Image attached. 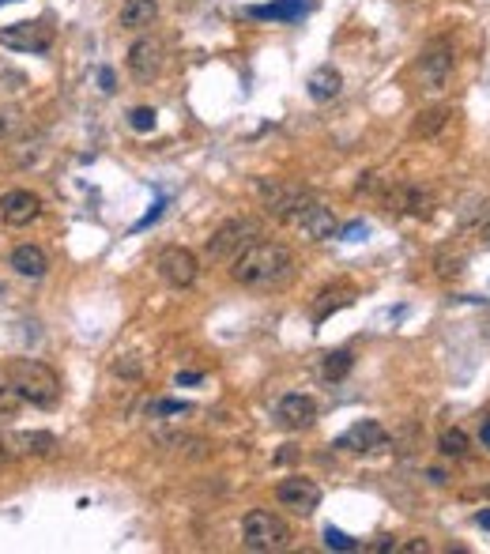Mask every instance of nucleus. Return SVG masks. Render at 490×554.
I'll use <instances>...</instances> for the list:
<instances>
[{
	"label": "nucleus",
	"mask_w": 490,
	"mask_h": 554,
	"mask_svg": "<svg viewBox=\"0 0 490 554\" xmlns=\"http://www.w3.org/2000/svg\"><path fill=\"white\" fill-rule=\"evenodd\" d=\"M261 204L268 215H276L279 223L295 227L298 234H305L310 242H329V238L340 234L336 215L321 204L317 196H310L305 189H295V185H279V181H261L257 185Z\"/></svg>",
	"instance_id": "1"
},
{
	"label": "nucleus",
	"mask_w": 490,
	"mask_h": 554,
	"mask_svg": "<svg viewBox=\"0 0 490 554\" xmlns=\"http://www.w3.org/2000/svg\"><path fill=\"white\" fill-rule=\"evenodd\" d=\"M295 275V253L283 242H249L230 261V280L249 290H279Z\"/></svg>",
	"instance_id": "2"
},
{
	"label": "nucleus",
	"mask_w": 490,
	"mask_h": 554,
	"mask_svg": "<svg viewBox=\"0 0 490 554\" xmlns=\"http://www.w3.org/2000/svg\"><path fill=\"white\" fill-rule=\"evenodd\" d=\"M4 374L12 381L15 396H20L23 403H30V408H57L61 403V377L57 369L39 362V359H8L4 362Z\"/></svg>",
	"instance_id": "3"
},
{
	"label": "nucleus",
	"mask_w": 490,
	"mask_h": 554,
	"mask_svg": "<svg viewBox=\"0 0 490 554\" xmlns=\"http://www.w3.org/2000/svg\"><path fill=\"white\" fill-rule=\"evenodd\" d=\"M242 547L245 550H287L290 547V528L283 516H276L271 509H249L242 516Z\"/></svg>",
	"instance_id": "4"
},
{
	"label": "nucleus",
	"mask_w": 490,
	"mask_h": 554,
	"mask_svg": "<svg viewBox=\"0 0 490 554\" xmlns=\"http://www.w3.org/2000/svg\"><path fill=\"white\" fill-rule=\"evenodd\" d=\"M261 238V223H253V219H230L208 238L204 246V256L208 261H234L249 242H257Z\"/></svg>",
	"instance_id": "5"
},
{
	"label": "nucleus",
	"mask_w": 490,
	"mask_h": 554,
	"mask_svg": "<svg viewBox=\"0 0 490 554\" xmlns=\"http://www.w3.org/2000/svg\"><path fill=\"white\" fill-rule=\"evenodd\" d=\"M452 68H457V57H452V46L445 39L430 42L419 53V65H415V72H419V83H423V91H430V95H442V91L449 87Z\"/></svg>",
	"instance_id": "6"
},
{
	"label": "nucleus",
	"mask_w": 490,
	"mask_h": 554,
	"mask_svg": "<svg viewBox=\"0 0 490 554\" xmlns=\"http://www.w3.org/2000/svg\"><path fill=\"white\" fill-rule=\"evenodd\" d=\"M155 268H159V275H162V283L174 287V290H189V287L196 283V275H201V261H196V253L185 249V246H167V249H159Z\"/></svg>",
	"instance_id": "7"
},
{
	"label": "nucleus",
	"mask_w": 490,
	"mask_h": 554,
	"mask_svg": "<svg viewBox=\"0 0 490 554\" xmlns=\"http://www.w3.org/2000/svg\"><path fill=\"white\" fill-rule=\"evenodd\" d=\"M276 502L290 513H298V516H314L317 506H321V487L305 475H287L276 487Z\"/></svg>",
	"instance_id": "8"
},
{
	"label": "nucleus",
	"mask_w": 490,
	"mask_h": 554,
	"mask_svg": "<svg viewBox=\"0 0 490 554\" xmlns=\"http://www.w3.org/2000/svg\"><path fill=\"white\" fill-rule=\"evenodd\" d=\"M0 46L15 49V53H49L53 49V27L42 23V20L0 27Z\"/></svg>",
	"instance_id": "9"
},
{
	"label": "nucleus",
	"mask_w": 490,
	"mask_h": 554,
	"mask_svg": "<svg viewBox=\"0 0 490 554\" xmlns=\"http://www.w3.org/2000/svg\"><path fill=\"white\" fill-rule=\"evenodd\" d=\"M0 219H4V227L23 230V227L42 219V200L30 189H8L4 196H0Z\"/></svg>",
	"instance_id": "10"
},
{
	"label": "nucleus",
	"mask_w": 490,
	"mask_h": 554,
	"mask_svg": "<svg viewBox=\"0 0 490 554\" xmlns=\"http://www.w3.org/2000/svg\"><path fill=\"white\" fill-rule=\"evenodd\" d=\"M389 430L381 427V422L374 419H362L355 422V427L340 437V449H348V453H385L389 449Z\"/></svg>",
	"instance_id": "11"
},
{
	"label": "nucleus",
	"mask_w": 490,
	"mask_h": 554,
	"mask_svg": "<svg viewBox=\"0 0 490 554\" xmlns=\"http://www.w3.org/2000/svg\"><path fill=\"white\" fill-rule=\"evenodd\" d=\"M129 72L136 83H151L162 72V42L159 39H136L129 46Z\"/></svg>",
	"instance_id": "12"
},
{
	"label": "nucleus",
	"mask_w": 490,
	"mask_h": 554,
	"mask_svg": "<svg viewBox=\"0 0 490 554\" xmlns=\"http://www.w3.org/2000/svg\"><path fill=\"white\" fill-rule=\"evenodd\" d=\"M276 419H279V427H287V430L314 427V422H317V400L305 396V393H287L276 403Z\"/></svg>",
	"instance_id": "13"
},
{
	"label": "nucleus",
	"mask_w": 490,
	"mask_h": 554,
	"mask_svg": "<svg viewBox=\"0 0 490 554\" xmlns=\"http://www.w3.org/2000/svg\"><path fill=\"white\" fill-rule=\"evenodd\" d=\"M385 204H389V212H404L411 219H430L434 196L423 193V189H415V185H396V189L385 196Z\"/></svg>",
	"instance_id": "14"
},
{
	"label": "nucleus",
	"mask_w": 490,
	"mask_h": 554,
	"mask_svg": "<svg viewBox=\"0 0 490 554\" xmlns=\"http://www.w3.org/2000/svg\"><path fill=\"white\" fill-rule=\"evenodd\" d=\"M8 446H12V456L42 460V456L57 453V437L49 430H15V434H8Z\"/></svg>",
	"instance_id": "15"
},
{
	"label": "nucleus",
	"mask_w": 490,
	"mask_h": 554,
	"mask_svg": "<svg viewBox=\"0 0 490 554\" xmlns=\"http://www.w3.org/2000/svg\"><path fill=\"white\" fill-rule=\"evenodd\" d=\"M8 264H12L15 275H23V280H42V275L49 272V256H46L42 246L23 242V246H15V249H12Z\"/></svg>",
	"instance_id": "16"
},
{
	"label": "nucleus",
	"mask_w": 490,
	"mask_h": 554,
	"mask_svg": "<svg viewBox=\"0 0 490 554\" xmlns=\"http://www.w3.org/2000/svg\"><path fill=\"white\" fill-rule=\"evenodd\" d=\"M351 302H355V287H351V283H332V287H324V290L317 294V299H314V309H310V313H314V321H317V325H324L336 309L351 306Z\"/></svg>",
	"instance_id": "17"
},
{
	"label": "nucleus",
	"mask_w": 490,
	"mask_h": 554,
	"mask_svg": "<svg viewBox=\"0 0 490 554\" xmlns=\"http://www.w3.org/2000/svg\"><path fill=\"white\" fill-rule=\"evenodd\" d=\"M155 20H159V0H125L121 15H117V23L125 30H143V27H151Z\"/></svg>",
	"instance_id": "18"
},
{
	"label": "nucleus",
	"mask_w": 490,
	"mask_h": 554,
	"mask_svg": "<svg viewBox=\"0 0 490 554\" xmlns=\"http://www.w3.org/2000/svg\"><path fill=\"white\" fill-rule=\"evenodd\" d=\"M305 87H310V99L314 102H332V99H340V91H343V76H340L332 65H321Z\"/></svg>",
	"instance_id": "19"
},
{
	"label": "nucleus",
	"mask_w": 490,
	"mask_h": 554,
	"mask_svg": "<svg viewBox=\"0 0 490 554\" xmlns=\"http://www.w3.org/2000/svg\"><path fill=\"white\" fill-rule=\"evenodd\" d=\"M310 8V0H276V4H257V8H249L253 20H279V23H290V20H298V15Z\"/></svg>",
	"instance_id": "20"
},
{
	"label": "nucleus",
	"mask_w": 490,
	"mask_h": 554,
	"mask_svg": "<svg viewBox=\"0 0 490 554\" xmlns=\"http://www.w3.org/2000/svg\"><path fill=\"white\" fill-rule=\"evenodd\" d=\"M351 366H355L351 351H329V355L321 359V377L324 381H343L351 374Z\"/></svg>",
	"instance_id": "21"
},
{
	"label": "nucleus",
	"mask_w": 490,
	"mask_h": 554,
	"mask_svg": "<svg viewBox=\"0 0 490 554\" xmlns=\"http://www.w3.org/2000/svg\"><path fill=\"white\" fill-rule=\"evenodd\" d=\"M449 121V109H423L419 121H415V136H438Z\"/></svg>",
	"instance_id": "22"
},
{
	"label": "nucleus",
	"mask_w": 490,
	"mask_h": 554,
	"mask_svg": "<svg viewBox=\"0 0 490 554\" xmlns=\"http://www.w3.org/2000/svg\"><path fill=\"white\" fill-rule=\"evenodd\" d=\"M438 449H442V456H452V460H460L464 453H468V434L464 430H445L442 437H438Z\"/></svg>",
	"instance_id": "23"
},
{
	"label": "nucleus",
	"mask_w": 490,
	"mask_h": 554,
	"mask_svg": "<svg viewBox=\"0 0 490 554\" xmlns=\"http://www.w3.org/2000/svg\"><path fill=\"white\" fill-rule=\"evenodd\" d=\"M20 396H15V389H12V381H8V374H4V366H0V415H12L15 408H20Z\"/></svg>",
	"instance_id": "24"
},
{
	"label": "nucleus",
	"mask_w": 490,
	"mask_h": 554,
	"mask_svg": "<svg viewBox=\"0 0 490 554\" xmlns=\"http://www.w3.org/2000/svg\"><path fill=\"white\" fill-rule=\"evenodd\" d=\"M155 117H159V114H155L151 106H136L133 114H129V125L136 128V133H151V128H155Z\"/></svg>",
	"instance_id": "25"
},
{
	"label": "nucleus",
	"mask_w": 490,
	"mask_h": 554,
	"mask_svg": "<svg viewBox=\"0 0 490 554\" xmlns=\"http://www.w3.org/2000/svg\"><path fill=\"white\" fill-rule=\"evenodd\" d=\"M324 547H336V550H358V543L351 540L348 532H340V528H324Z\"/></svg>",
	"instance_id": "26"
},
{
	"label": "nucleus",
	"mask_w": 490,
	"mask_h": 554,
	"mask_svg": "<svg viewBox=\"0 0 490 554\" xmlns=\"http://www.w3.org/2000/svg\"><path fill=\"white\" fill-rule=\"evenodd\" d=\"M15 125H20V114L15 109H0V140H8L15 133Z\"/></svg>",
	"instance_id": "27"
},
{
	"label": "nucleus",
	"mask_w": 490,
	"mask_h": 554,
	"mask_svg": "<svg viewBox=\"0 0 490 554\" xmlns=\"http://www.w3.org/2000/svg\"><path fill=\"white\" fill-rule=\"evenodd\" d=\"M114 374H125V377H136L140 374V366L133 362V355L125 359V362H114Z\"/></svg>",
	"instance_id": "28"
},
{
	"label": "nucleus",
	"mask_w": 490,
	"mask_h": 554,
	"mask_svg": "<svg viewBox=\"0 0 490 554\" xmlns=\"http://www.w3.org/2000/svg\"><path fill=\"white\" fill-rule=\"evenodd\" d=\"M12 460V446H8V434H4V422H0V468Z\"/></svg>",
	"instance_id": "29"
},
{
	"label": "nucleus",
	"mask_w": 490,
	"mask_h": 554,
	"mask_svg": "<svg viewBox=\"0 0 490 554\" xmlns=\"http://www.w3.org/2000/svg\"><path fill=\"white\" fill-rule=\"evenodd\" d=\"M396 550H404V554H426V550H430V543H426V540H411V543H400Z\"/></svg>",
	"instance_id": "30"
},
{
	"label": "nucleus",
	"mask_w": 490,
	"mask_h": 554,
	"mask_svg": "<svg viewBox=\"0 0 490 554\" xmlns=\"http://www.w3.org/2000/svg\"><path fill=\"white\" fill-rule=\"evenodd\" d=\"M99 83H102L106 95H110V91H114V72H110V68H102V72H99Z\"/></svg>",
	"instance_id": "31"
},
{
	"label": "nucleus",
	"mask_w": 490,
	"mask_h": 554,
	"mask_svg": "<svg viewBox=\"0 0 490 554\" xmlns=\"http://www.w3.org/2000/svg\"><path fill=\"white\" fill-rule=\"evenodd\" d=\"M479 437H483V446L490 449V419H483V427H479Z\"/></svg>",
	"instance_id": "32"
},
{
	"label": "nucleus",
	"mask_w": 490,
	"mask_h": 554,
	"mask_svg": "<svg viewBox=\"0 0 490 554\" xmlns=\"http://www.w3.org/2000/svg\"><path fill=\"white\" fill-rule=\"evenodd\" d=\"M201 381V374H177V385H196Z\"/></svg>",
	"instance_id": "33"
},
{
	"label": "nucleus",
	"mask_w": 490,
	"mask_h": 554,
	"mask_svg": "<svg viewBox=\"0 0 490 554\" xmlns=\"http://www.w3.org/2000/svg\"><path fill=\"white\" fill-rule=\"evenodd\" d=\"M476 524H479V528H490V513H479V516H476Z\"/></svg>",
	"instance_id": "34"
},
{
	"label": "nucleus",
	"mask_w": 490,
	"mask_h": 554,
	"mask_svg": "<svg viewBox=\"0 0 490 554\" xmlns=\"http://www.w3.org/2000/svg\"><path fill=\"white\" fill-rule=\"evenodd\" d=\"M483 336H490V321H483Z\"/></svg>",
	"instance_id": "35"
},
{
	"label": "nucleus",
	"mask_w": 490,
	"mask_h": 554,
	"mask_svg": "<svg viewBox=\"0 0 490 554\" xmlns=\"http://www.w3.org/2000/svg\"><path fill=\"white\" fill-rule=\"evenodd\" d=\"M483 238H486V246H490V223H486V230H483Z\"/></svg>",
	"instance_id": "36"
},
{
	"label": "nucleus",
	"mask_w": 490,
	"mask_h": 554,
	"mask_svg": "<svg viewBox=\"0 0 490 554\" xmlns=\"http://www.w3.org/2000/svg\"><path fill=\"white\" fill-rule=\"evenodd\" d=\"M483 494H486V498H490V487H486V490H483Z\"/></svg>",
	"instance_id": "37"
},
{
	"label": "nucleus",
	"mask_w": 490,
	"mask_h": 554,
	"mask_svg": "<svg viewBox=\"0 0 490 554\" xmlns=\"http://www.w3.org/2000/svg\"><path fill=\"white\" fill-rule=\"evenodd\" d=\"M0 4H8V0H0Z\"/></svg>",
	"instance_id": "38"
}]
</instances>
